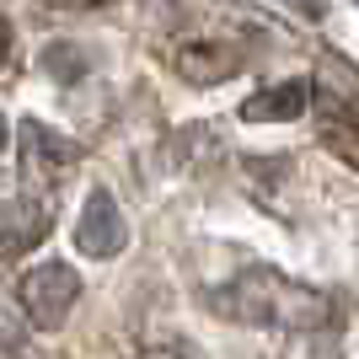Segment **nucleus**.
I'll use <instances>...</instances> for the list:
<instances>
[{"mask_svg":"<svg viewBox=\"0 0 359 359\" xmlns=\"http://www.w3.org/2000/svg\"><path fill=\"white\" fill-rule=\"evenodd\" d=\"M215 316L225 322H247V327H279V332H322L338 322V306L332 295L300 285V279H285L269 263H247V269L231 279V285L210 290L204 295Z\"/></svg>","mask_w":359,"mask_h":359,"instance_id":"f257e3e1","label":"nucleus"},{"mask_svg":"<svg viewBox=\"0 0 359 359\" xmlns=\"http://www.w3.org/2000/svg\"><path fill=\"white\" fill-rule=\"evenodd\" d=\"M16 300H22V316L38 332H60L70 322V306L81 300V273L70 263H38V269L22 273Z\"/></svg>","mask_w":359,"mask_h":359,"instance_id":"f03ea898","label":"nucleus"},{"mask_svg":"<svg viewBox=\"0 0 359 359\" xmlns=\"http://www.w3.org/2000/svg\"><path fill=\"white\" fill-rule=\"evenodd\" d=\"M16 140H22V177H27L32 188H43V194H54L60 177L81 161V145L65 140V135H54V129L38 123V118H22Z\"/></svg>","mask_w":359,"mask_h":359,"instance_id":"7ed1b4c3","label":"nucleus"},{"mask_svg":"<svg viewBox=\"0 0 359 359\" xmlns=\"http://www.w3.org/2000/svg\"><path fill=\"white\" fill-rule=\"evenodd\" d=\"M75 247H81L86 257H118L123 247H129L123 210H118V198L107 194V188H97V194L86 198V210H81V220H75Z\"/></svg>","mask_w":359,"mask_h":359,"instance_id":"20e7f679","label":"nucleus"},{"mask_svg":"<svg viewBox=\"0 0 359 359\" xmlns=\"http://www.w3.org/2000/svg\"><path fill=\"white\" fill-rule=\"evenodd\" d=\"M54 231V210L43 198H6L0 204V263L27 257L32 247H43Z\"/></svg>","mask_w":359,"mask_h":359,"instance_id":"39448f33","label":"nucleus"},{"mask_svg":"<svg viewBox=\"0 0 359 359\" xmlns=\"http://www.w3.org/2000/svg\"><path fill=\"white\" fill-rule=\"evenodd\" d=\"M247 65L236 43H215V38H188V43L172 48V70L194 86H215V81H231V75Z\"/></svg>","mask_w":359,"mask_h":359,"instance_id":"423d86ee","label":"nucleus"},{"mask_svg":"<svg viewBox=\"0 0 359 359\" xmlns=\"http://www.w3.org/2000/svg\"><path fill=\"white\" fill-rule=\"evenodd\" d=\"M311 107V81H279V86L257 91L241 102V118L247 123H290Z\"/></svg>","mask_w":359,"mask_h":359,"instance_id":"0eeeda50","label":"nucleus"},{"mask_svg":"<svg viewBox=\"0 0 359 359\" xmlns=\"http://www.w3.org/2000/svg\"><path fill=\"white\" fill-rule=\"evenodd\" d=\"M322 113H344V118H359V70L344 65L338 54L322 60V91H316Z\"/></svg>","mask_w":359,"mask_h":359,"instance_id":"6e6552de","label":"nucleus"},{"mask_svg":"<svg viewBox=\"0 0 359 359\" xmlns=\"http://www.w3.org/2000/svg\"><path fill=\"white\" fill-rule=\"evenodd\" d=\"M316 145H322V150H332L338 161H348V166L359 172V118H344V113H322Z\"/></svg>","mask_w":359,"mask_h":359,"instance_id":"1a4fd4ad","label":"nucleus"},{"mask_svg":"<svg viewBox=\"0 0 359 359\" xmlns=\"http://www.w3.org/2000/svg\"><path fill=\"white\" fill-rule=\"evenodd\" d=\"M43 65H48L54 75H60V81H75V75L86 70V60H81V54H75L70 43H54V48L43 54Z\"/></svg>","mask_w":359,"mask_h":359,"instance_id":"9d476101","label":"nucleus"},{"mask_svg":"<svg viewBox=\"0 0 359 359\" xmlns=\"http://www.w3.org/2000/svg\"><path fill=\"white\" fill-rule=\"evenodd\" d=\"M140 359H198V354H194L188 344H177V338H172V344H150Z\"/></svg>","mask_w":359,"mask_h":359,"instance_id":"9b49d317","label":"nucleus"},{"mask_svg":"<svg viewBox=\"0 0 359 359\" xmlns=\"http://www.w3.org/2000/svg\"><path fill=\"white\" fill-rule=\"evenodd\" d=\"M285 6L300 16V22H322V16H327V0H285Z\"/></svg>","mask_w":359,"mask_h":359,"instance_id":"f8f14e48","label":"nucleus"},{"mask_svg":"<svg viewBox=\"0 0 359 359\" xmlns=\"http://www.w3.org/2000/svg\"><path fill=\"white\" fill-rule=\"evenodd\" d=\"M43 6H54V11H97L107 0H43Z\"/></svg>","mask_w":359,"mask_h":359,"instance_id":"ddd939ff","label":"nucleus"},{"mask_svg":"<svg viewBox=\"0 0 359 359\" xmlns=\"http://www.w3.org/2000/svg\"><path fill=\"white\" fill-rule=\"evenodd\" d=\"M6 54H11V27L0 22V60H6Z\"/></svg>","mask_w":359,"mask_h":359,"instance_id":"4468645a","label":"nucleus"},{"mask_svg":"<svg viewBox=\"0 0 359 359\" xmlns=\"http://www.w3.org/2000/svg\"><path fill=\"white\" fill-rule=\"evenodd\" d=\"M6 140H11V129H6V118H0V150H6Z\"/></svg>","mask_w":359,"mask_h":359,"instance_id":"2eb2a0df","label":"nucleus"}]
</instances>
